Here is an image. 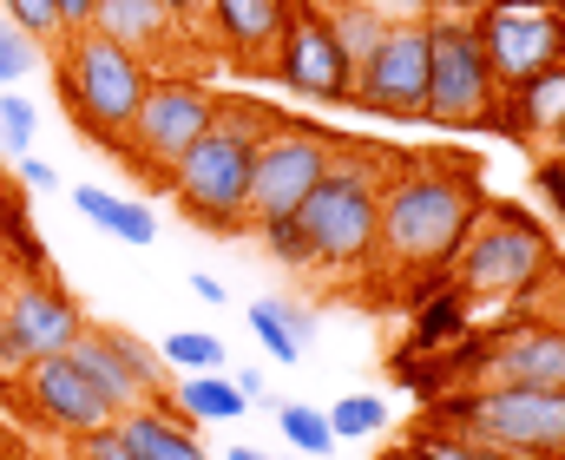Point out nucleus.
<instances>
[{"label":"nucleus","mask_w":565,"mask_h":460,"mask_svg":"<svg viewBox=\"0 0 565 460\" xmlns=\"http://www.w3.org/2000/svg\"><path fill=\"white\" fill-rule=\"evenodd\" d=\"M270 73H277L282 93L316 99V106H349V93H355V66L342 60V46H335V33H329L316 0H302L296 20L282 26L277 53H270Z\"/></svg>","instance_id":"obj_15"},{"label":"nucleus","mask_w":565,"mask_h":460,"mask_svg":"<svg viewBox=\"0 0 565 460\" xmlns=\"http://www.w3.org/2000/svg\"><path fill=\"white\" fill-rule=\"evenodd\" d=\"M553 277V244L526 211H493L487 224H473V237L454 257V290L467 303H513L526 290H540Z\"/></svg>","instance_id":"obj_6"},{"label":"nucleus","mask_w":565,"mask_h":460,"mask_svg":"<svg viewBox=\"0 0 565 460\" xmlns=\"http://www.w3.org/2000/svg\"><path fill=\"white\" fill-rule=\"evenodd\" d=\"M277 428H282V441H289V454H302V460H329L335 454L329 415L309 408V402H277Z\"/></svg>","instance_id":"obj_26"},{"label":"nucleus","mask_w":565,"mask_h":460,"mask_svg":"<svg viewBox=\"0 0 565 460\" xmlns=\"http://www.w3.org/2000/svg\"><path fill=\"white\" fill-rule=\"evenodd\" d=\"M257 237H264V250H270V257H282L289 270H309V244H302L296 217H282V224H270V231H257Z\"/></svg>","instance_id":"obj_34"},{"label":"nucleus","mask_w":565,"mask_h":460,"mask_svg":"<svg viewBox=\"0 0 565 460\" xmlns=\"http://www.w3.org/2000/svg\"><path fill=\"white\" fill-rule=\"evenodd\" d=\"M53 7H60V26H66V33H79V26L93 20V0H53Z\"/></svg>","instance_id":"obj_39"},{"label":"nucleus","mask_w":565,"mask_h":460,"mask_svg":"<svg viewBox=\"0 0 565 460\" xmlns=\"http://www.w3.org/2000/svg\"><path fill=\"white\" fill-rule=\"evenodd\" d=\"M480 224V178L460 158H402L382 184V224H375V257L395 277L447 284L460 244Z\"/></svg>","instance_id":"obj_1"},{"label":"nucleus","mask_w":565,"mask_h":460,"mask_svg":"<svg viewBox=\"0 0 565 460\" xmlns=\"http://www.w3.org/2000/svg\"><path fill=\"white\" fill-rule=\"evenodd\" d=\"M375 224H382V191H362V184H316L296 211V231L309 244V264L335 270V277H355L375 264Z\"/></svg>","instance_id":"obj_12"},{"label":"nucleus","mask_w":565,"mask_h":460,"mask_svg":"<svg viewBox=\"0 0 565 460\" xmlns=\"http://www.w3.org/2000/svg\"><path fill=\"white\" fill-rule=\"evenodd\" d=\"M440 7H473V13H480V7H487V0H440Z\"/></svg>","instance_id":"obj_45"},{"label":"nucleus","mask_w":565,"mask_h":460,"mask_svg":"<svg viewBox=\"0 0 565 460\" xmlns=\"http://www.w3.org/2000/svg\"><path fill=\"white\" fill-rule=\"evenodd\" d=\"M53 86L73 113V126L93 139V146H113L126 139V126L139 119L145 106V86H151V66L132 60L126 46L99 40L93 26L79 33H60V66H53Z\"/></svg>","instance_id":"obj_3"},{"label":"nucleus","mask_w":565,"mask_h":460,"mask_svg":"<svg viewBox=\"0 0 565 460\" xmlns=\"http://www.w3.org/2000/svg\"><path fill=\"white\" fill-rule=\"evenodd\" d=\"M66 448H73V460H139L132 448H126L119 421H113V428H99V435H79V441H66Z\"/></svg>","instance_id":"obj_35"},{"label":"nucleus","mask_w":565,"mask_h":460,"mask_svg":"<svg viewBox=\"0 0 565 460\" xmlns=\"http://www.w3.org/2000/svg\"><path fill=\"white\" fill-rule=\"evenodd\" d=\"M316 7H322V20H329V33H335L349 66H362L382 46V33H388V13L375 0H316Z\"/></svg>","instance_id":"obj_23"},{"label":"nucleus","mask_w":565,"mask_h":460,"mask_svg":"<svg viewBox=\"0 0 565 460\" xmlns=\"http://www.w3.org/2000/svg\"><path fill=\"white\" fill-rule=\"evenodd\" d=\"M164 7H171L178 20H198V13H204V0H164Z\"/></svg>","instance_id":"obj_41"},{"label":"nucleus","mask_w":565,"mask_h":460,"mask_svg":"<svg viewBox=\"0 0 565 460\" xmlns=\"http://www.w3.org/2000/svg\"><path fill=\"white\" fill-rule=\"evenodd\" d=\"M0 13H7V20L26 33V40H60V33H66L53 0H0Z\"/></svg>","instance_id":"obj_33"},{"label":"nucleus","mask_w":565,"mask_h":460,"mask_svg":"<svg viewBox=\"0 0 565 460\" xmlns=\"http://www.w3.org/2000/svg\"><path fill=\"white\" fill-rule=\"evenodd\" d=\"M507 7H553V0H507Z\"/></svg>","instance_id":"obj_46"},{"label":"nucleus","mask_w":565,"mask_h":460,"mask_svg":"<svg viewBox=\"0 0 565 460\" xmlns=\"http://www.w3.org/2000/svg\"><path fill=\"white\" fill-rule=\"evenodd\" d=\"M33 66H40V40H26V33L0 13V93H7L13 79H26Z\"/></svg>","instance_id":"obj_32"},{"label":"nucleus","mask_w":565,"mask_h":460,"mask_svg":"<svg viewBox=\"0 0 565 460\" xmlns=\"http://www.w3.org/2000/svg\"><path fill=\"white\" fill-rule=\"evenodd\" d=\"M427 126H487L500 113V86L487 73L473 13H427Z\"/></svg>","instance_id":"obj_8"},{"label":"nucleus","mask_w":565,"mask_h":460,"mask_svg":"<svg viewBox=\"0 0 565 460\" xmlns=\"http://www.w3.org/2000/svg\"><path fill=\"white\" fill-rule=\"evenodd\" d=\"M500 113H507V132H553V126H565V60L553 73H540L533 86L507 93Z\"/></svg>","instance_id":"obj_21"},{"label":"nucleus","mask_w":565,"mask_h":460,"mask_svg":"<svg viewBox=\"0 0 565 460\" xmlns=\"http://www.w3.org/2000/svg\"><path fill=\"white\" fill-rule=\"evenodd\" d=\"M13 171H20V184H26V191H53V184H60V171H53V164H46V158H20V164H13Z\"/></svg>","instance_id":"obj_37"},{"label":"nucleus","mask_w":565,"mask_h":460,"mask_svg":"<svg viewBox=\"0 0 565 460\" xmlns=\"http://www.w3.org/2000/svg\"><path fill=\"white\" fill-rule=\"evenodd\" d=\"M427 13H408V20H388L382 46L355 66V93L349 106L355 113H375V119H427Z\"/></svg>","instance_id":"obj_11"},{"label":"nucleus","mask_w":565,"mask_h":460,"mask_svg":"<svg viewBox=\"0 0 565 460\" xmlns=\"http://www.w3.org/2000/svg\"><path fill=\"white\" fill-rule=\"evenodd\" d=\"M250 335L277 355V362H302V349H309V335H316V315L296 303H282V297H257L250 303Z\"/></svg>","instance_id":"obj_22"},{"label":"nucleus","mask_w":565,"mask_h":460,"mask_svg":"<svg viewBox=\"0 0 565 460\" xmlns=\"http://www.w3.org/2000/svg\"><path fill=\"white\" fill-rule=\"evenodd\" d=\"M73 204H79L106 237H119V244H132V250H151V244H158V217L145 211L139 197H113V191H99V184H79Z\"/></svg>","instance_id":"obj_20"},{"label":"nucleus","mask_w":565,"mask_h":460,"mask_svg":"<svg viewBox=\"0 0 565 460\" xmlns=\"http://www.w3.org/2000/svg\"><path fill=\"white\" fill-rule=\"evenodd\" d=\"M467 297L447 284V290H434V303H422V315H415V349H427V355H440V349H454V342H467Z\"/></svg>","instance_id":"obj_25"},{"label":"nucleus","mask_w":565,"mask_h":460,"mask_svg":"<svg viewBox=\"0 0 565 460\" xmlns=\"http://www.w3.org/2000/svg\"><path fill=\"white\" fill-rule=\"evenodd\" d=\"M473 33H480V53H487V73L507 93L533 86L540 73H553L565 60V26L553 7H507V0H487L473 13Z\"/></svg>","instance_id":"obj_13"},{"label":"nucleus","mask_w":565,"mask_h":460,"mask_svg":"<svg viewBox=\"0 0 565 460\" xmlns=\"http://www.w3.org/2000/svg\"><path fill=\"white\" fill-rule=\"evenodd\" d=\"M277 132V119L250 99H217V119L211 132L191 146V152L171 164L164 191L171 204L198 224V231H217V237H237L244 231V204H250V158L257 146Z\"/></svg>","instance_id":"obj_2"},{"label":"nucleus","mask_w":565,"mask_h":460,"mask_svg":"<svg viewBox=\"0 0 565 460\" xmlns=\"http://www.w3.org/2000/svg\"><path fill=\"white\" fill-rule=\"evenodd\" d=\"M553 13H559V26H565V0H553Z\"/></svg>","instance_id":"obj_47"},{"label":"nucleus","mask_w":565,"mask_h":460,"mask_svg":"<svg viewBox=\"0 0 565 460\" xmlns=\"http://www.w3.org/2000/svg\"><path fill=\"white\" fill-rule=\"evenodd\" d=\"M119 435H126V448L139 460H211V448L198 441V428L171 402H151V408L119 415Z\"/></svg>","instance_id":"obj_19"},{"label":"nucleus","mask_w":565,"mask_h":460,"mask_svg":"<svg viewBox=\"0 0 565 460\" xmlns=\"http://www.w3.org/2000/svg\"><path fill=\"white\" fill-rule=\"evenodd\" d=\"M211 119H217V93H211L204 79L151 73L139 119H132V126H126V139H119V158L139 171L145 184H158V191H164L171 164H178V158L211 132Z\"/></svg>","instance_id":"obj_7"},{"label":"nucleus","mask_w":565,"mask_h":460,"mask_svg":"<svg viewBox=\"0 0 565 460\" xmlns=\"http://www.w3.org/2000/svg\"><path fill=\"white\" fill-rule=\"evenodd\" d=\"M86 309L73 303L53 277H13L0 290V382L26 375L33 362H53L79 342Z\"/></svg>","instance_id":"obj_9"},{"label":"nucleus","mask_w":565,"mask_h":460,"mask_svg":"<svg viewBox=\"0 0 565 460\" xmlns=\"http://www.w3.org/2000/svg\"><path fill=\"white\" fill-rule=\"evenodd\" d=\"M388 428V408L375 402V395H342L335 408H329V435L335 441H375Z\"/></svg>","instance_id":"obj_29"},{"label":"nucleus","mask_w":565,"mask_h":460,"mask_svg":"<svg viewBox=\"0 0 565 460\" xmlns=\"http://www.w3.org/2000/svg\"><path fill=\"white\" fill-rule=\"evenodd\" d=\"M0 257H7V197H0Z\"/></svg>","instance_id":"obj_44"},{"label":"nucleus","mask_w":565,"mask_h":460,"mask_svg":"<svg viewBox=\"0 0 565 460\" xmlns=\"http://www.w3.org/2000/svg\"><path fill=\"white\" fill-rule=\"evenodd\" d=\"M99 40L126 46L132 60H171L178 40H184V20L164 7V0H93V20H86Z\"/></svg>","instance_id":"obj_17"},{"label":"nucleus","mask_w":565,"mask_h":460,"mask_svg":"<svg viewBox=\"0 0 565 460\" xmlns=\"http://www.w3.org/2000/svg\"><path fill=\"white\" fill-rule=\"evenodd\" d=\"M171 408L198 428V421H237L250 402L231 388V375H178L171 382Z\"/></svg>","instance_id":"obj_24"},{"label":"nucleus","mask_w":565,"mask_h":460,"mask_svg":"<svg viewBox=\"0 0 565 460\" xmlns=\"http://www.w3.org/2000/svg\"><path fill=\"white\" fill-rule=\"evenodd\" d=\"M322 164H329V132L277 119V132H270V139L257 146V158H250L244 231H270V224H282V217H296L302 197L322 184Z\"/></svg>","instance_id":"obj_10"},{"label":"nucleus","mask_w":565,"mask_h":460,"mask_svg":"<svg viewBox=\"0 0 565 460\" xmlns=\"http://www.w3.org/2000/svg\"><path fill=\"white\" fill-rule=\"evenodd\" d=\"M231 460H270V454H257V448H231Z\"/></svg>","instance_id":"obj_43"},{"label":"nucleus","mask_w":565,"mask_h":460,"mask_svg":"<svg viewBox=\"0 0 565 460\" xmlns=\"http://www.w3.org/2000/svg\"><path fill=\"white\" fill-rule=\"evenodd\" d=\"M7 270L46 277V244H40V231H33V217H26L20 197H7Z\"/></svg>","instance_id":"obj_27"},{"label":"nucleus","mask_w":565,"mask_h":460,"mask_svg":"<svg viewBox=\"0 0 565 460\" xmlns=\"http://www.w3.org/2000/svg\"><path fill=\"white\" fill-rule=\"evenodd\" d=\"M302 0H204L211 33L237 53V66H270L264 53H277L282 26L296 20Z\"/></svg>","instance_id":"obj_18"},{"label":"nucleus","mask_w":565,"mask_h":460,"mask_svg":"<svg viewBox=\"0 0 565 460\" xmlns=\"http://www.w3.org/2000/svg\"><path fill=\"white\" fill-rule=\"evenodd\" d=\"M13 388V408L33 421V428H53L60 441H79V435H99V428H113L119 415L93 395V382L66 362V355H53V362H33L26 375H13V382H0V395Z\"/></svg>","instance_id":"obj_16"},{"label":"nucleus","mask_w":565,"mask_h":460,"mask_svg":"<svg viewBox=\"0 0 565 460\" xmlns=\"http://www.w3.org/2000/svg\"><path fill=\"white\" fill-rule=\"evenodd\" d=\"M467 388H565V315H513L440 362Z\"/></svg>","instance_id":"obj_5"},{"label":"nucleus","mask_w":565,"mask_h":460,"mask_svg":"<svg viewBox=\"0 0 565 460\" xmlns=\"http://www.w3.org/2000/svg\"><path fill=\"white\" fill-rule=\"evenodd\" d=\"M66 362L93 382V395H99L113 415H132V408L164 402V362H158V349H145L132 329L86 322L79 342L66 349Z\"/></svg>","instance_id":"obj_14"},{"label":"nucleus","mask_w":565,"mask_h":460,"mask_svg":"<svg viewBox=\"0 0 565 460\" xmlns=\"http://www.w3.org/2000/svg\"><path fill=\"white\" fill-rule=\"evenodd\" d=\"M191 297H198V303H217V309H224V284L198 270V277H191Z\"/></svg>","instance_id":"obj_40"},{"label":"nucleus","mask_w":565,"mask_h":460,"mask_svg":"<svg viewBox=\"0 0 565 460\" xmlns=\"http://www.w3.org/2000/svg\"><path fill=\"white\" fill-rule=\"evenodd\" d=\"M402 448H408L415 460H500L493 448H480V441H460V435H447V428H427V421L408 435V441H402Z\"/></svg>","instance_id":"obj_31"},{"label":"nucleus","mask_w":565,"mask_h":460,"mask_svg":"<svg viewBox=\"0 0 565 460\" xmlns=\"http://www.w3.org/2000/svg\"><path fill=\"white\" fill-rule=\"evenodd\" d=\"M533 191H540V204H546V211L565 224V158H559V152L533 164Z\"/></svg>","instance_id":"obj_36"},{"label":"nucleus","mask_w":565,"mask_h":460,"mask_svg":"<svg viewBox=\"0 0 565 460\" xmlns=\"http://www.w3.org/2000/svg\"><path fill=\"white\" fill-rule=\"evenodd\" d=\"M33 132H40V106L20 99V93H0V158L20 164L33 152Z\"/></svg>","instance_id":"obj_30"},{"label":"nucleus","mask_w":565,"mask_h":460,"mask_svg":"<svg viewBox=\"0 0 565 460\" xmlns=\"http://www.w3.org/2000/svg\"><path fill=\"white\" fill-rule=\"evenodd\" d=\"M158 362H171L184 375H217L224 368V342L204 335V329H178V335H164V355Z\"/></svg>","instance_id":"obj_28"},{"label":"nucleus","mask_w":565,"mask_h":460,"mask_svg":"<svg viewBox=\"0 0 565 460\" xmlns=\"http://www.w3.org/2000/svg\"><path fill=\"white\" fill-rule=\"evenodd\" d=\"M546 139H553V152L565 158V126H553V132H546Z\"/></svg>","instance_id":"obj_42"},{"label":"nucleus","mask_w":565,"mask_h":460,"mask_svg":"<svg viewBox=\"0 0 565 460\" xmlns=\"http://www.w3.org/2000/svg\"><path fill=\"white\" fill-rule=\"evenodd\" d=\"M434 428L500 460H565V388H460L434 402Z\"/></svg>","instance_id":"obj_4"},{"label":"nucleus","mask_w":565,"mask_h":460,"mask_svg":"<svg viewBox=\"0 0 565 460\" xmlns=\"http://www.w3.org/2000/svg\"><path fill=\"white\" fill-rule=\"evenodd\" d=\"M0 460H13V448H7V441H0Z\"/></svg>","instance_id":"obj_48"},{"label":"nucleus","mask_w":565,"mask_h":460,"mask_svg":"<svg viewBox=\"0 0 565 460\" xmlns=\"http://www.w3.org/2000/svg\"><path fill=\"white\" fill-rule=\"evenodd\" d=\"M231 388H237L250 408H257V402H270V382H264V368H237V375H231ZM270 408H277V402H270Z\"/></svg>","instance_id":"obj_38"}]
</instances>
